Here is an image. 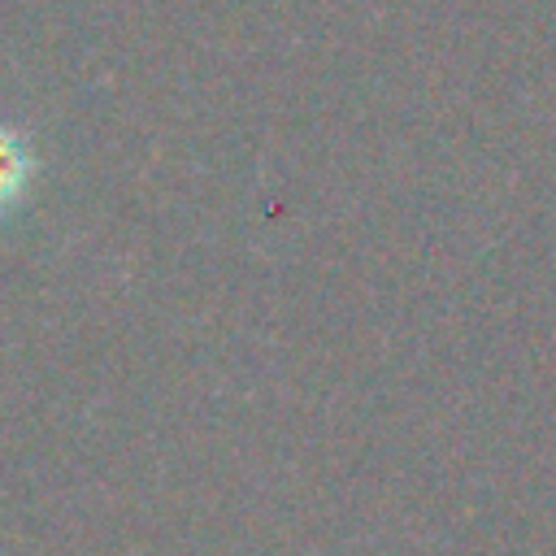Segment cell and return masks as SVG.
<instances>
[{
	"label": "cell",
	"mask_w": 556,
	"mask_h": 556,
	"mask_svg": "<svg viewBox=\"0 0 556 556\" xmlns=\"http://www.w3.org/2000/svg\"><path fill=\"white\" fill-rule=\"evenodd\" d=\"M22 178H26V156H22V148H17L9 135H0V200H9V195L22 187Z\"/></svg>",
	"instance_id": "6da1fadb"
}]
</instances>
